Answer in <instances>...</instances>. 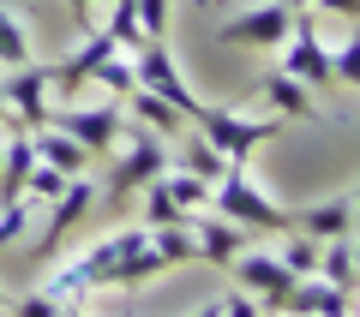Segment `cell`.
Instances as JSON below:
<instances>
[{"mask_svg":"<svg viewBox=\"0 0 360 317\" xmlns=\"http://www.w3.org/2000/svg\"><path fill=\"white\" fill-rule=\"evenodd\" d=\"M186 216L193 210H180L174 198H168V186H162V174L144 186V228H186Z\"/></svg>","mask_w":360,"mask_h":317,"instance_id":"obj_20","label":"cell"},{"mask_svg":"<svg viewBox=\"0 0 360 317\" xmlns=\"http://www.w3.org/2000/svg\"><path fill=\"white\" fill-rule=\"evenodd\" d=\"M132 120H139V126H150L156 132V138H180V132H186V114H180V108H168V102L162 96H150V90H132Z\"/></svg>","mask_w":360,"mask_h":317,"instance_id":"obj_18","label":"cell"},{"mask_svg":"<svg viewBox=\"0 0 360 317\" xmlns=\"http://www.w3.org/2000/svg\"><path fill=\"white\" fill-rule=\"evenodd\" d=\"M0 126H18V120H13V114H6V96H0Z\"/></svg>","mask_w":360,"mask_h":317,"instance_id":"obj_34","label":"cell"},{"mask_svg":"<svg viewBox=\"0 0 360 317\" xmlns=\"http://www.w3.org/2000/svg\"><path fill=\"white\" fill-rule=\"evenodd\" d=\"M186 234H193V245H198L205 264H229L234 252H246V228L229 222V216H217V210H193V216H186Z\"/></svg>","mask_w":360,"mask_h":317,"instance_id":"obj_12","label":"cell"},{"mask_svg":"<svg viewBox=\"0 0 360 317\" xmlns=\"http://www.w3.org/2000/svg\"><path fill=\"white\" fill-rule=\"evenodd\" d=\"M295 228L307 234V240H336V234H354V198H324V203H307V210H295Z\"/></svg>","mask_w":360,"mask_h":317,"instance_id":"obj_16","label":"cell"},{"mask_svg":"<svg viewBox=\"0 0 360 317\" xmlns=\"http://www.w3.org/2000/svg\"><path fill=\"white\" fill-rule=\"evenodd\" d=\"M180 138H186V132H180ZM174 168H186V174H198V180L217 186V174H222L229 162H222V150H210L205 138H186V144H180V156H174Z\"/></svg>","mask_w":360,"mask_h":317,"instance_id":"obj_23","label":"cell"},{"mask_svg":"<svg viewBox=\"0 0 360 317\" xmlns=\"http://www.w3.org/2000/svg\"><path fill=\"white\" fill-rule=\"evenodd\" d=\"M49 126L72 132L90 156H108L127 120H120V102H90V108H84V102H66V108H54V114H49Z\"/></svg>","mask_w":360,"mask_h":317,"instance_id":"obj_7","label":"cell"},{"mask_svg":"<svg viewBox=\"0 0 360 317\" xmlns=\"http://www.w3.org/2000/svg\"><path fill=\"white\" fill-rule=\"evenodd\" d=\"M210 210L229 222H240V228H258V234H288L295 228V210H283L276 198H264V191L252 186V174H246V162H229L217 174V186H210Z\"/></svg>","mask_w":360,"mask_h":317,"instance_id":"obj_3","label":"cell"},{"mask_svg":"<svg viewBox=\"0 0 360 317\" xmlns=\"http://www.w3.org/2000/svg\"><path fill=\"white\" fill-rule=\"evenodd\" d=\"M168 6H174V0H139V30H144V42H168Z\"/></svg>","mask_w":360,"mask_h":317,"instance_id":"obj_27","label":"cell"},{"mask_svg":"<svg viewBox=\"0 0 360 317\" xmlns=\"http://www.w3.org/2000/svg\"><path fill=\"white\" fill-rule=\"evenodd\" d=\"M60 317H84V305H66V311H60Z\"/></svg>","mask_w":360,"mask_h":317,"instance_id":"obj_37","label":"cell"},{"mask_svg":"<svg viewBox=\"0 0 360 317\" xmlns=\"http://www.w3.org/2000/svg\"><path fill=\"white\" fill-rule=\"evenodd\" d=\"M25 216H30V198H25V203H0V252L25 234Z\"/></svg>","mask_w":360,"mask_h":317,"instance_id":"obj_29","label":"cell"},{"mask_svg":"<svg viewBox=\"0 0 360 317\" xmlns=\"http://www.w3.org/2000/svg\"><path fill=\"white\" fill-rule=\"evenodd\" d=\"M193 317H222V299H205V305H198Z\"/></svg>","mask_w":360,"mask_h":317,"instance_id":"obj_33","label":"cell"},{"mask_svg":"<svg viewBox=\"0 0 360 317\" xmlns=\"http://www.w3.org/2000/svg\"><path fill=\"white\" fill-rule=\"evenodd\" d=\"M354 228H360V191H354Z\"/></svg>","mask_w":360,"mask_h":317,"instance_id":"obj_38","label":"cell"},{"mask_svg":"<svg viewBox=\"0 0 360 317\" xmlns=\"http://www.w3.org/2000/svg\"><path fill=\"white\" fill-rule=\"evenodd\" d=\"M162 186H168V198L180 210H210V180L186 174V168H162Z\"/></svg>","mask_w":360,"mask_h":317,"instance_id":"obj_22","label":"cell"},{"mask_svg":"<svg viewBox=\"0 0 360 317\" xmlns=\"http://www.w3.org/2000/svg\"><path fill=\"white\" fill-rule=\"evenodd\" d=\"M330 72H336V84H360V30L342 48H330Z\"/></svg>","mask_w":360,"mask_h":317,"instance_id":"obj_28","label":"cell"},{"mask_svg":"<svg viewBox=\"0 0 360 317\" xmlns=\"http://www.w3.org/2000/svg\"><path fill=\"white\" fill-rule=\"evenodd\" d=\"M288 6H295V13H312V0H288Z\"/></svg>","mask_w":360,"mask_h":317,"instance_id":"obj_36","label":"cell"},{"mask_svg":"<svg viewBox=\"0 0 360 317\" xmlns=\"http://www.w3.org/2000/svg\"><path fill=\"white\" fill-rule=\"evenodd\" d=\"M312 276H324L330 288H342V293H360V288H354V234H336V240H324L319 269H312Z\"/></svg>","mask_w":360,"mask_h":317,"instance_id":"obj_19","label":"cell"},{"mask_svg":"<svg viewBox=\"0 0 360 317\" xmlns=\"http://www.w3.org/2000/svg\"><path fill=\"white\" fill-rule=\"evenodd\" d=\"M90 84H103L108 96H132V90H139V72H132V54H108L103 66H96V78H90Z\"/></svg>","mask_w":360,"mask_h":317,"instance_id":"obj_24","label":"cell"},{"mask_svg":"<svg viewBox=\"0 0 360 317\" xmlns=\"http://www.w3.org/2000/svg\"><path fill=\"white\" fill-rule=\"evenodd\" d=\"M312 13H330V18H354V25H360V0H312Z\"/></svg>","mask_w":360,"mask_h":317,"instance_id":"obj_31","label":"cell"},{"mask_svg":"<svg viewBox=\"0 0 360 317\" xmlns=\"http://www.w3.org/2000/svg\"><path fill=\"white\" fill-rule=\"evenodd\" d=\"M258 108H264V114H276V120H307V114H319L312 90L300 84V78H288L283 66L258 78Z\"/></svg>","mask_w":360,"mask_h":317,"instance_id":"obj_14","label":"cell"},{"mask_svg":"<svg viewBox=\"0 0 360 317\" xmlns=\"http://www.w3.org/2000/svg\"><path fill=\"white\" fill-rule=\"evenodd\" d=\"M354 288H360V240H354Z\"/></svg>","mask_w":360,"mask_h":317,"instance_id":"obj_35","label":"cell"},{"mask_svg":"<svg viewBox=\"0 0 360 317\" xmlns=\"http://www.w3.org/2000/svg\"><path fill=\"white\" fill-rule=\"evenodd\" d=\"M162 269H168L162 245H156V234L139 222V228H120V234H108V240H96L84 257H72V264L49 281V293L66 299V305H84V293H96V288H144V281L162 276Z\"/></svg>","mask_w":360,"mask_h":317,"instance_id":"obj_1","label":"cell"},{"mask_svg":"<svg viewBox=\"0 0 360 317\" xmlns=\"http://www.w3.org/2000/svg\"><path fill=\"white\" fill-rule=\"evenodd\" d=\"M276 257H283L295 276H312V269H319V240H307L300 228H288V240H283V252H276Z\"/></svg>","mask_w":360,"mask_h":317,"instance_id":"obj_25","label":"cell"},{"mask_svg":"<svg viewBox=\"0 0 360 317\" xmlns=\"http://www.w3.org/2000/svg\"><path fill=\"white\" fill-rule=\"evenodd\" d=\"M96 191H103V186H96V174H72V180H66V191L49 203V234H42V252H54V245L66 240V228H72V222H84V210L96 203Z\"/></svg>","mask_w":360,"mask_h":317,"instance_id":"obj_13","label":"cell"},{"mask_svg":"<svg viewBox=\"0 0 360 317\" xmlns=\"http://www.w3.org/2000/svg\"><path fill=\"white\" fill-rule=\"evenodd\" d=\"M0 96H6V114L18 120L25 132L49 126V66L25 60V66H6V78H0Z\"/></svg>","mask_w":360,"mask_h":317,"instance_id":"obj_9","label":"cell"},{"mask_svg":"<svg viewBox=\"0 0 360 317\" xmlns=\"http://www.w3.org/2000/svg\"><path fill=\"white\" fill-rule=\"evenodd\" d=\"M108 54H120V48H115V36H108L103 25H96V30H84V42H78V48L66 54L60 66H49V90H66V96H78V90H84L90 78H96V66H103Z\"/></svg>","mask_w":360,"mask_h":317,"instance_id":"obj_11","label":"cell"},{"mask_svg":"<svg viewBox=\"0 0 360 317\" xmlns=\"http://www.w3.org/2000/svg\"><path fill=\"white\" fill-rule=\"evenodd\" d=\"M348 299L354 293L330 288L324 276H300L288 288V299H283V317H348Z\"/></svg>","mask_w":360,"mask_h":317,"instance_id":"obj_15","label":"cell"},{"mask_svg":"<svg viewBox=\"0 0 360 317\" xmlns=\"http://www.w3.org/2000/svg\"><path fill=\"white\" fill-rule=\"evenodd\" d=\"M66 6H72V18L84 30H96V6H103V0H66Z\"/></svg>","mask_w":360,"mask_h":317,"instance_id":"obj_32","label":"cell"},{"mask_svg":"<svg viewBox=\"0 0 360 317\" xmlns=\"http://www.w3.org/2000/svg\"><path fill=\"white\" fill-rule=\"evenodd\" d=\"M283 72H288V78H300L307 90L336 84V72H330V42L312 30V13H300V18H295V30H288V42H283Z\"/></svg>","mask_w":360,"mask_h":317,"instance_id":"obj_10","label":"cell"},{"mask_svg":"<svg viewBox=\"0 0 360 317\" xmlns=\"http://www.w3.org/2000/svg\"><path fill=\"white\" fill-rule=\"evenodd\" d=\"M66 180H72V174H60V168L37 162V168H30V180H25V198H30V203H54V198L66 191Z\"/></svg>","mask_w":360,"mask_h":317,"instance_id":"obj_26","label":"cell"},{"mask_svg":"<svg viewBox=\"0 0 360 317\" xmlns=\"http://www.w3.org/2000/svg\"><path fill=\"white\" fill-rule=\"evenodd\" d=\"M132 72H139V84L150 90V96H162L168 108H180V114H186V126L205 114V102H198V90L180 78V66H174V54H168V42H144V48L132 54Z\"/></svg>","mask_w":360,"mask_h":317,"instance_id":"obj_5","label":"cell"},{"mask_svg":"<svg viewBox=\"0 0 360 317\" xmlns=\"http://www.w3.org/2000/svg\"><path fill=\"white\" fill-rule=\"evenodd\" d=\"M229 269H234V281H240L246 293H264V317H283V299H288V288H295V269L283 264L276 252H234L229 257Z\"/></svg>","mask_w":360,"mask_h":317,"instance_id":"obj_8","label":"cell"},{"mask_svg":"<svg viewBox=\"0 0 360 317\" xmlns=\"http://www.w3.org/2000/svg\"><path fill=\"white\" fill-rule=\"evenodd\" d=\"M295 6L288 0H264V6H246V13H234L229 25L217 30L229 48H283L288 42V30H295Z\"/></svg>","mask_w":360,"mask_h":317,"instance_id":"obj_6","label":"cell"},{"mask_svg":"<svg viewBox=\"0 0 360 317\" xmlns=\"http://www.w3.org/2000/svg\"><path fill=\"white\" fill-rule=\"evenodd\" d=\"M222 317H264V305H258V293H246V288H234L229 299H222Z\"/></svg>","mask_w":360,"mask_h":317,"instance_id":"obj_30","label":"cell"},{"mask_svg":"<svg viewBox=\"0 0 360 317\" xmlns=\"http://www.w3.org/2000/svg\"><path fill=\"white\" fill-rule=\"evenodd\" d=\"M198 138L210 144V150H222V162H246V156L258 150V144H270L276 132H283V120L276 114H234V108H210L193 120Z\"/></svg>","mask_w":360,"mask_h":317,"instance_id":"obj_4","label":"cell"},{"mask_svg":"<svg viewBox=\"0 0 360 317\" xmlns=\"http://www.w3.org/2000/svg\"><path fill=\"white\" fill-rule=\"evenodd\" d=\"M168 168V144L156 138L150 126H139V120H127L120 126V138H115V162H108V180H96V198H108V203H127L132 191H144L156 174Z\"/></svg>","mask_w":360,"mask_h":317,"instance_id":"obj_2","label":"cell"},{"mask_svg":"<svg viewBox=\"0 0 360 317\" xmlns=\"http://www.w3.org/2000/svg\"><path fill=\"white\" fill-rule=\"evenodd\" d=\"M30 144H37V162L60 168V174H90V162H96V156H90L72 132H60V126H37V132H30Z\"/></svg>","mask_w":360,"mask_h":317,"instance_id":"obj_17","label":"cell"},{"mask_svg":"<svg viewBox=\"0 0 360 317\" xmlns=\"http://www.w3.org/2000/svg\"><path fill=\"white\" fill-rule=\"evenodd\" d=\"M25 60H30V25L13 6H0V66H25Z\"/></svg>","mask_w":360,"mask_h":317,"instance_id":"obj_21","label":"cell"}]
</instances>
